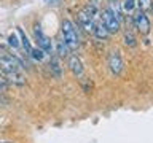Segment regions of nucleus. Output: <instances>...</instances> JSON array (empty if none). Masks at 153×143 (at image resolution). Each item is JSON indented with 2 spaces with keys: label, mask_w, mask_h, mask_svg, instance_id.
Masks as SVG:
<instances>
[{
  "label": "nucleus",
  "mask_w": 153,
  "mask_h": 143,
  "mask_svg": "<svg viewBox=\"0 0 153 143\" xmlns=\"http://www.w3.org/2000/svg\"><path fill=\"white\" fill-rule=\"evenodd\" d=\"M61 33H62V40L65 41V45L69 46L70 51H75L76 48L80 46V38L78 33H76L75 24L69 21V19H64L61 26Z\"/></svg>",
  "instance_id": "f257e3e1"
},
{
  "label": "nucleus",
  "mask_w": 153,
  "mask_h": 143,
  "mask_svg": "<svg viewBox=\"0 0 153 143\" xmlns=\"http://www.w3.org/2000/svg\"><path fill=\"white\" fill-rule=\"evenodd\" d=\"M22 69H24V64L16 56L7 54V52H0V70L5 75L13 73V72H21Z\"/></svg>",
  "instance_id": "f03ea898"
},
{
  "label": "nucleus",
  "mask_w": 153,
  "mask_h": 143,
  "mask_svg": "<svg viewBox=\"0 0 153 143\" xmlns=\"http://www.w3.org/2000/svg\"><path fill=\"white\" fill-rule=\"evenodd\" d=\"M100 22L105 26V29L108 30V33L112 35V33H117L120 32V29H121V22L117 19V16L112 13V10L108 7L102 10V13H100Z\"/></svg>",
  "instance_id": "7ed1b4c3"
},
{
  "label": "nucleus",
  "mask_w": 153,
  "mask_h": 143,
  "mask_svg": "<svg viewBox=\"0 0 153 143\" xmlns=\"http://www.w3.org/2000/svg\"><path fill=\"white\" fill-rule=\"evenodd\" d=\"M132 24H134V27L137 29L139 32H140V35H148L150 33V19H148L147 16V13L145 11H142V10H136V11L132 13Z\"/></svg>",
  "instance_id": "20e7f679"
},
{
  "label": "nucleus",
  "mask_w": 153,
  "mask_h": 143,
  "mask_svg": "<svg viewBox=\"0 0 153 143\" xmlns=\"http://www.w3.org/2000/svg\"><path fill=\"white\" fill-rule=\"evenodd\" d=\"M123 67H124V64H123V59H121L120 51H117V49L110 51L108 52V69H110V72L118 76V75H121Z\"/></svg>",
  "instance_id": "39448f33"
},
{
  "label": "nucleus",
  "mask_w": 153,
  "mask_h": 143,
  "mask_svg": "<svg viewBox=\"0 0 153 143\" xmlns=\"http://www.w3.org/2000/svg\"><path fill=\"white\" fill-rule=\"evenodd\" d=\"M33 35H35V40H37V45L38 48H42L45 52H51L53 51V46H51V40L48 38L45 33L42 32V29L35 26L33 27Z\"/></svg>",
  "instance_id": "423d86ee"
},
{
  "label": "nucleus",
  "mask_w": 153,
  "mask_h": 143,
  "mask_svg": "<svg viewBox=\"0 0 153 143\" xmlns=\"http://www.w3.org/2000/svg\"><path fill=\"white\" fill-rule=\"evenodd\" d=\"M69 67L72 70V73H74L75 76H81L83 75V64H81V59L78 56H70L69 57Z\"/></svg>",
  "instance_id": "0eeeda50"
},
{
  "label": "nucleus",
  "mask_w": 153,
  "mask_h": 143,
  "mask_svg": "<svg viewBox=\"0 0 153 143\" xmlns=\"http://www.w3.org/2000/svg\"><path fill=\"white\" fill-rule=\"evenodd\" d=\"M78 24L85 29L86 32H91V33H93V29H94L96 21H94L93 18H89L88 14H85L83 11H80V13H78Z\"/></svg>",
  "instance_id": "6e6552de"
},
{
  "label": "nucleus",
  "mask_w": 153,
  "mask_h": 143,
  "mask_svg": "<svg viewBox=\"0 0 153 143\" xmlns=\"http://www.w3.org/2000/svg\"><path fill=\"white\" fill-rule=\"evenodd\" d=\"M93 35L97 38V40H107V38L110 37V33H108V30L105 29V26L102 22H96L94 29H93Z\"/></svg>",
  "instance_id": "1a4fd4ad"
},
{
  "label": "nucleus",
  "mask_w": 153,
  "mask_h": 143,
  "mask_svg": "<svg viewBox=\"0 0 153 143\" xmlns=\"http://www.w3.org/2000/svg\"><path fill=\"white\" fill-rule=\"evenodd\" d=\"M18 33H19V37H21V45H22V48H24V51L27 52V54H30L32 52V45H30V41H29V38L26 37V33H24V30L21 27H18Z\"/></svg>",
  "instance_id": "9d476101"
},
{
  "label": "nucleus",
  "mask_w": 153,
  "mask_h": 143,
  "mask_svg": "<svg viewBox=\"0 0 153 143\" xmlns=\"http://www.w3.org/2000/svg\"><path fill=\"white\" fill-rule=\"evenodd\" d=\"M56 52H57V56H59V57H67V56H69L70 49H69V46L65 45L64 40H59L56 43Z\"/></svg>",
  "instance_id": "9b49d317"
},
{
  "label": "nucleus",
  "mask_w": 153,
  "mask_h": 143,
  "mask_svg": "<svg viewBox=\"0 0 153 143\" xmlns=\"http://www.w3.org/2000/svg\"><path fill=\"white\" fill-rule=\"evenodd\" d=\"M85 14H88L89 18H93L94 21H96V18H97V14H99V8L96 7V5H91V3H86L85 7H83V10H81Z\"/></svg>",
  "instance_id": "f8f14e48"
},
{
  "label": "nucleus",
  "mask_w": 153,
  "mask_h": 143,
  "mask_svg": "<svg viewBox=\"0 0 153 143\" xmlns=\"http://www.w3.org/2000/svg\"><path fill=\"white\" fill-rule=\"evenodd\" d=\"M7 78L11 81V83L18 84V86H22L24 83H26V81H24V76L21 75V72H13V73H8Z\"/></svg>",
  "instance_id": "ddd939ff"
},
{
  "label": "nucleus",
  "mask_w": 153,
  "mask_h": 143,
  "mask_svg": "<svg viewBox=\"0 0 153 143\" xmlns=\"http://www.w3.org/2000/svg\"><path fill=\"white\" fill-rule=\"evenodd\" d=\"M136 7H137L136 0H123V3H121L123 11L124 13H129V14H132L134 11H136Z\"/></svg>",
  "instance_id": "4468645a"
},
{
  "label": "nucleus",
  "mask_w": 153,
  "mask_h": 143,
  "mask_svg": "<svg viewBox=\"0 0 153 143\" xmlns=\"http://www.w3.org/2000/svg\"><path fill=\"white\" fill-rule=\"evenodd\" d=\"M137 8L142 11H153V0H136Z\"/></svg>",
  "instance_id": "2eb2a0df"
},
{
  "label": "nucleus",
  "mask_w": 153,
  "mask_h": 143,
  "mask_svg": "<svg viewBox=\"0 0 153 143\" xmlns=\"http://www.w3.org/2000/svg\"><path fill=\"white\" fill-rule=\"evenodd\" d=\"M50 69L53 70L54 76H57V78H59L61 73H62V70H61V64H59V60H57V57H51V60H50Z\"/></svg>",
  "instance_id": "dca6fc26"
},
{
  "label": "nucleus",
  "mask_w": 153,
  "mask_h": 143,
  "mask_svg": "<svg viewBox=\"0 0 153 143\" xmlns=\"http://www.w3.org/2000/svg\"><path fill=\"white\" fill-rule=\"evenodd\" d=\"M124 45L129 46V48H134L137 45V38L134 37V33L131 30H128L126 33H124Z\"/></svg>",
  "instance_id": "f3484780"
},
{
  "label": "nucleus",
  "mask_w": 153,
  "mask_h": 143,
  "mask_svg": "<svg viewBox=\"0 0 153 143\" xmlns=\"http://www.w3.org/2000/svg\"><path fill=\"white\" fill-rule=\"evenodd\" d=\"M45 54H46V52L43 51L42 48H38V46H37V48H33L32 52H30V56H32L35 60H43V57H45Z\"/></svg>",
  "instance_id": "a211bd4d"
},
{
  "label": "nucleus",
  "mask_w": 153,
  "mask_h": 143,
  "mask_svg": "<svg viewBox=\"0 0 153 143\" xmlns=\"http://www.w3.org/2000/svg\"><path fill=\"white\" fill-rule=\"evenodd\" d=\"M8 43H10V46H13V48L19 46V40H18L16 33H10V35H8Z\"/></svg>",
  "instance_id": "6ab92c4d"
},
{
  "label": "nucleus",
  "mask_w": 153,
  "mask_h": 143,
  "mask_svg": "<svg viewBox=\"0 0 153 143\" xmlns=\"http://www.w3.org/2000/svg\"><path fill=\"white\" fill-rule=\"evenodd\" d=\"M5 89H7V80L0 76V91H5Z\"/></svg>",
  "instance_id": "aec40b11"
},
{
  "label": "nucleus",
  "mask_w": 153,
  "mask_h": 143,
  "mask_svg": "<svg viewBox=\"0 0 153 143\" xmlns=\"http://www.w3.org/2000/svg\"><path fill=\"white\" fill-rule=\"evenodd\" d=\"M62 0H45V3L46 5H57V3H61Z\"/></svg>",
  "instance_id": "412c9836"
},
{
  "label": "nucleus",
  "mask_w": 153,
  "mask_h": 143,
  "mask_svg": "<svg viewBox=\"0 0 153 143\" xmlns=\"http://www.w3.org/2000/svg\"><path fill=\"white\" fill-rule=\"evenodd\" d=\"M88 3L96 5V7H99V3H102V0H88Z\"/></svg>",
  "instance_id": "4be33fe9"
},
{
  "label": "nucleus",
  "mask_w": 153,
  "mask_h": 143,
  "mask_svg": "<svg viewBox=\"0 0 153 143\" xmlns=\"http://www.w3.org/2000/svg\"><path fill=\"white\" fill-rule=\"evenodd\" d=\"M0 143H13V142H0Z\"/></svg>",
  "instance_id": "5701e85b"
},
{
  "label": "nucleus",
  "mask_w": 153,
  "mask_h": 143,
  "mask_svg": "<svg viewBox=\"0 0 153 143\" xmlns=\"http://www.w3.org/2000/svg\"><path fill=\"white\" fill-rule=\"evenodd\" d=\"M110 2H117V0H108V3H110Z\"/></svg>",
  "instance_id": "b1692460"
}]
</instances>
